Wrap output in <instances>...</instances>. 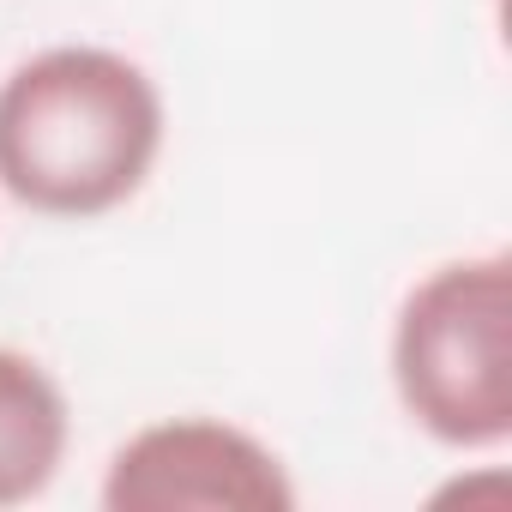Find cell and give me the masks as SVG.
Returning a JSON list of instances; mask_svg holds the SVG:
<instances>
[{
    "label": "cell",
    "mask_w": 512,
    "mask_h": 512,
    "mask_svg": "<svg viewBox=\"0 0 512 512\" xmlns=\"http://www.w3.org/2000/svg\"><path fill=\"white\" fill-rule=\"evenodd\" d=\"M67 440H73V410L61 380L37 356L0 344V506L37 500L61 476Z\"/></svg>",
    "instance_id": "obj_4"
},
{
    "label": "cell",
    "mask_w": 512,
    "mask_h": 512,
    "mask_svg": "<svg viewBox=\"0 0 512 512\" xmlns=\"http://www.w3.org/2000/svg\"><path fill=\"white\" fill-rule=\"evenodd\" d=\"M109 512H290L284 458L223 416H169L115 446L103 470Z\"/></svg>",
    "instance_id": "obj_3"
},
{
    "label": "cell",
    "mask_w": 512,
    "mask_h": 512,
    "mask_svg": "<svg viewBox=\"0 0 512 512\" xmlns=\"http://www.w3.org/2000/svg\"><path fill=\"white\" fill-rule=\"evenodd\" d=\"M163 151V91L121 49L55 43L0 79V187L43 217L127 205Z\"/></svg>",
    "instance_id": "obj_1"
},
{
    "label": "cell",
    "mask_w": 512,
    "mask_h": 512,
    "mask_svg": "<svg viewBox=\"0 0 512 512\" xmlns=\"http://www.w3.org/2000/svg\"><path fill=\"white\" fill-rule=\"evenodd\" d=\"M392 386L404 416L452 452L512 440V253L446 260L404 296Z\"/></svg>",
    "instance_id": "obj_2"
}]
</instances>
